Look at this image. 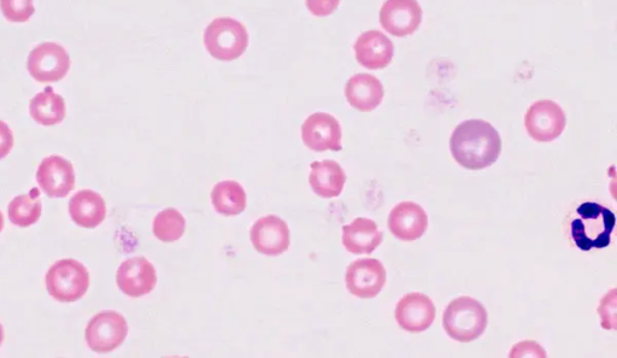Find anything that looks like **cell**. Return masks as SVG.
I'll return each instance as SVG.
<instances>
[{"mask_svg": "<svg viewBox=\"0 0 617 358\" xmlns=\"http://www.w3.org/2000/svg\"><path fill=\"white\" fill-rule=\"evenodd\" d=\"M250 238L255 250L266 256H280L291 244L289 226L275 215L258 219L251 228Z\"/></svg>", "mask_w": 617, "mask_h": 358, "instance_id": "4fadbf2b", "label": "cell"}, {"mask_svg": "<svg viewBox=\"0 0 617 358\" xmlns=\"http://www.w3.org/2000/svg\"><path fill=\"white\" fill-rule=\"evenodd\" d=\"M155 237L163 243H174L184 236L186 220L179 210L164 209L155 217L152 225Z\"/></svg>", "mask_w": 617, "mask_h": 358, "instance_id": "d4e9b609", "label": "cell"}, {"mask_svg": "<svg viewBox=\"0 0 617 358\" xmlns=\"http://www.w3.org/2000/svg\"><path fill=\"white\" fill-rule=\"evenodd\" d=\"M37 181L47 197L66 198L75 187L73 163L58 155L46 157L38 168Z\"/></svg>", "mask_w": 617, "mask_h": 358, "instance_id": "5bb4252c", "label": "cell"}, {"mask_svg": "<svg viewBox=\"0 0 617 358\" xmlns=\"http://www.w3.org/2000/svg\"><path fill=\"white\" fill-rule=\"evenodd\" d=\"M387 223L393 236L403 242H415L426 233L428 216L419 204L402 202L392 209Z\"/></svg>", "mask_w": 617, "mask_h": 358, "instance_id": "2e32d148", "label": "cell"}, {"mask_svg": "<svg viewBox=\"0 0 617 358\" xmlns=\"http://www.w3.org/2000/svg\"><path fill=\"white\" fill-rule=\"evenodd\" d=\"M616 290H611L602 299L598 313L602 318V326L605 330H615L616 327Z\"/></svg>", "mask_w": 617, "mask_h": 358, "instance_id": "4316f807", "label": "cell"}, {"mask_svg": "<svg viewBox=\"0 0 617 358\" xmlns=\"http://www.w3.org/2000/svg\"><path fill=\"white\" fill-rule=\"evenodd\" d=\"M422 14L417 0H386L380 10V23L393 37H409L420 28Z\"/></svg>", "mask_w": 617, "mask_h": 358, "instance_id": "30bf717a", "label": "cell"}, {"mask_svg": "<svg viewBox=\"0 0 617 358\" xmlns=\"http://www.w3.org/2000/svg\"><path fill=\"white\" fill-rule=\"evenodd\" d=\"M4 342V328L3 325L0 324V346H2Z\"/></svg>", "mask_w": 617, "mask_h": 358, "instance_id": "4dcf8cb0", "label": "cell"}, {"mask_svg": "<svg viewBox=\"0 0 617 358\" xmlns=\"http://www.w3.org/2000/svg\"><path fill=\"white\" fill-rule=\"evenodd\" d=\"M69 69L68 52L56 43H43L35 46L28 56V73L40 84L61 81L66 78Z\"/></svg>", "mask_w": 617, "mask_h": 358, "instance_id": "ba28073f", "label": "cell"}, {"mask_svg": "<svg viewBox=\"0 0 617 358\" xmlns=\"http://www.w3.org/2000/svg\"><path fill=\"white\" fill-rule=\"evenodd\" d=\"M46 289L57 302L74 303L90 289V272L79 261L64 258L49 269L45 277Z\"/></svg>", "mask_w": 617, "mask_h": 358, "instance_id": "5b68a950", "label": "cell"}, {"mask_svg": "<svg viewBox=\"0 0 617 358\" xmlns=\"http://www.w3.org/2000/svg\"><path fill=\"white\" fill-rule=\"evenodd\" d=\"M29 113L41 126L60 125L66 119V102L61 95H57L54 87L49 86L34 96L29 104Z\"/></svg>", "mask_w": 617, "mask_h": 358, "instance_id": "7402d4cb", "label": "cell"}, {"mask_svg": "<svg viewBox=\"0 0 617 358\" xmlns=\"http://www.w3.org/2000/svg\"><path fill=\"white\" fill-rule=\"evenodd\" d=\"M128 331L125 316L116 311H103L94 315L88 322L85 339L92 351L97 354H108L125 343Z\"/></svg>", "mask_w": 617, "mask_h": 358, "instance_id": "8992f818", "label": "cell"}, {"mask_svg": "<svg viewBox=\"0 0 617 358\" xmlns=\"http://www.w3.org/2000/svg\"><path fill=\"white\" fill-rule=\"evenodd\" d=\"M354 50L357 62L372 70L389 67L395 54L392 41L379 31L362 33L356 40Z\"/></svg>", "mask_w": 617, "mask_h": 358, "instance_id": "e0dca14e", "label": "cell"}, {"mask_svg": "<svg viewBox=\"0 0 617 358\" xmlns=\"http://www.w3.org/2000/svg\"><path fill=\"white\" fill-rule=\"evenodd\" d=\"M69 214L76 225L92 230L107 217V204L99 193L81 190L70 199Z\"/></svg>", "mask_w": 617, "mask_h": 358, "instance_id": "ffe728a7", "label": "cell"}, {"mask_svg": "<svg viewBox=\"0 0 617 358\" xmlns=\"http://www.w3.org/2000/svg\"><path fill=\"white\" fill-rule=\"evenodd\" d=\"M489 325V315L483 304L472 297H458L446 307L443 327L456 342L470 343L479 339Z\"/></svg>", "mask_w": 617, "mask_h": 358, "instance_id": "3957f363", "label": "cell"}, {"mask_svg": "<svg viewBox=\"0 0 617 358\" xmlns=\"http://www.w3.org/2000/svg\"><path fill=\"white\" fill-rule=\"evenodd\" d=\"M41 211H43V205H41L40 192L37 187L26 195L15 197L8 207L11 223L22 228L35 225L40 219Z\"/></svg>", "mask_w": 617, "mask_h": 358, "instance_id": "cb8c5ba5", "label": "cell"}, {"mask_svg": "<svg viewBox=\"0 0 617 358\" xmlns=\"http://www.w3.org/2000/svg\"><path fill=\"white\" fill-rule=\"evenodd\" d=\"M567 126L563 109L550 99L533 103L525 116V127L532 139L539 143H551L560 138Z\"/></svg>", "mask_w": 617, "mask_h": 358, "instance_id": "52a82bcc", "label": "cell"}, {"mask_svg": "<svg viewBox=\"0 0 617 358\" xmlns=\"http://www.w3.org/2000/svg\"><path fill=\"white\" fill-rule=\"evenodd\" d=\"M395 315L403 331L421 333L433 325L437 309L430 297L420 292H411L398 302Z\"/></svg>", "mask_w": 617, "mask_h": 358, "instance_id": "9a60e30c", "label": "cell"}, {"mask_svg": "<svg viewBox=\"0 0 617 358\" xmlns=\"http://www.w3.org/2000/svg\"><path fill=\"white\" fill-rule=\"evenodd\" d=\"M520 356H536L546 357L545 351L542 346L534 342H524L516 344L513 351H510V357Z\"/></svg>", "mask_w": 617, "mask_h": 358, "instance_id": "f546056e", "label": "cell"}, {"mask_svg": "<svg viewBox=\"0 0 617 358\" xmlns=\"http://www.w3.org/2000/svg\"><path fill=\"white\" fill-rule=\"evenodd\" d=\"M305 4L314 16L327 17L338 9L340 0H305Z\"/></svg>", "mask_w": 617, "mask_h": 358, "instance_id": "83f0119b", "label": "cell"}, {"mask_svg": "<svg viewBox=\"0 0 617 358\" xmlns=\"http://www.w3.org/2000/svg\"><path fill=\"white\" fill-rule=\"evenodd\" d=\"M4 230V216L2 213H0V233H2Z\"/></svg>", "mask_w": 617, "mask_h": 358, "instance_id": "1f68e13d", "label": "cell"}, {"mask_svg": "<svg viewBox=\"0 0 617 358\" xmlns=\"http://www.w3.org/2000/svg\"><path fill=\"white\" fill-rule=\"evenodd\" d=\"M450 151L461 167L483 170L501 156L502 138L490 122L468 120L460 123L452 133Z\"/></svg>", "mask_w": 617, "mask_h": 358, "instance_id": "6da1fadb", "label": "cell"}, {"mask_svg": "<svg viewBox=\"0 0 617 358\" xmlns=\"http://www.w3.org/2000/svg\"><path fill=\"white\" fill-rule=\"evenodd\" d=\"M342 137L339 121L326 113L310 115L302 126L304 145L316 152L342 150Z\"/></svg>", "mask_w": 617, "mask_h": 358, "instance_id": "7c38bea8", "label": "cell"}, {"mask_svg": "<svg viewBox=\"0 0 617 358\" xmlns=\"http://www.w3.org/2000/svg\"><path fill=\"white\" fill-rule=\"evenodd\" d=\"M345 97L352 108L370 113L383 103L385 90L378 78L361 73L351 76L346 82Z\"/></svg>", "mask_w": 617, "mask_h": 358, "instance_id": "ac0fdd59", "label": "cell"}, {"mask_svg": "<svg viewBox=\"0 0 617 358\" xmlns=\"http://www.w3.org/2000/svg\"><path fill=\"white\" fill-rule=\"evenodd\" d=\"M14 148V134L4 121L0 120V160H4Z\"/></svg>", "mask_w": 617, "mask_h": 358, "instance_id": "f1b7e54d", "label": "cell"}, {"mask_svg": "<svg viewBox=\"0 0 617 358\" xmlns=\"http://www.w3.org/2000/svg\"><path fill=\"white\" fill-rule=\"evenodd\" d=\"M383 232L373 220L357 217L343 227V245L352 255H369L383 243Z\"/></svg>", "mask_w": 617, "mask_h": 358, "instance_id": "d6986e66", "label": "cell"}, {"mask_svg": "<svg viewBox=\"0 0 617 358\" xmlns=\"http://www.w3.org/2000/svg\"><path fill=\"white\" fill-rule=\"evenodd\" d=\"M615 225L616 216L613 211L595 202L583 203L572 221L574 244L585 252L608 248Z\"/></svg>", "mask_w": 617, "mask_h": 358, "instance_id": "7a4b0ae2", "label": "cell"}, {"mask_svg": "<svg viewBox=\"0 0 617 358\" xmlns=\"http://www.w3.org/2000/svg\"><path fill=\"white\" fill-rule=\"evenodd\" d=\"M309 183L321 198L331 199L342 195L346 174L340 164L333 160L311 163Z\"/></svg>", "mask_w": 617, "mask_h": 358, "instance_id": "44dd1931", "label": "cell"}, {"mask_svg": "<svg viewBox=\"0 0 617 358\" xmlns=\"http://www.w3.org/2000/svg\"><path fill=\"white\" fill-rule=\"evenodd\" d=\"M204 45L216 60H238L249 46L248 29L232 17H219L205 29Z\"/></svg>", "mask_w": 617, "mask_h": 358, "instance_id": "277c9868", "label": "cell"}, {"mask_svg": "<svg viewBox=\"0 0 617 358\" xmlns=\"http://www.w3.org/2000/svg\"><path fill=\"white\" fill-rule=\"evenodd\" d=\"M0 9L10 22H27L35 13L33 0H0Z\"/></svg>", "mask_w": 617, "mask_h": 358, "instance_id": "484cf974", "label": "cell"}, {"mask_svg": "<svg viewBox=\"0 0 617 358\" xmlns=\"http://www.w3.org/2000/svg\"><path fill=\"white\" fill-rule=\"evenodd\" d=\"M116 283L128 297L148 296L157 285V273L154 264L145 257L129 258L117 269Z\"/></svg>", "mask_w": 617, "mask_h": 358, "instance_id": "8fae6325", "label": "cell"}, {"mask_svg": "<svg viewBox=\"0 0 617 358\" xmlns=\"http://www.w3.org/2000/svg\"><path fill=\"white\" fill-rule=\"evenodd\" d=\"M384 264L375 258L352 262L346 271V287L351 295L361 299L375 298L386 284Z\"/></svg>", "mask_w": 617, "mask_h": 358, "instance_id": "9c48e42d", "label": "cell"}, {"mask_svg": "<svg viewBox=\"0 0 617 358\" xmlns=\"http://www.w3.org/2000/svg\"><path fill=\"white\" fill-rule=\"evenodd\" d=\"M211 203L217 214L237 216L246 209V192L243 186L234 180L221 181L211 191Z\"/></svg>", "mask_w": 617, "mask_h": 358, "instance_id": "603a6c76", "label": "cell"}]
</instances>
